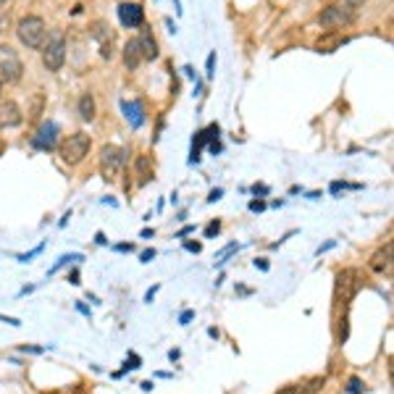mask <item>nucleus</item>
I'll return each instance as SVG.
<instances>
[{"instance_id":"f257e3e1","label":"nucleus","mask_w":394,"mask_h":394,"mask_svg":"<svg viewBox=\"0 0 394 394\" xmlns=\"http://www.w3.org/2000/svg\"><path fill=\"white\" fill-rule=\"evenodd\" d=\"M16 35L21 39V45H26L29 50H39L48 39V26L39 16H24L16 26Z\"/></svg>"},{"instance_id":"f03ea898","label":"nucleus","mask_w":394,"mask_h":394,"mask_svg":"<svg viewBox=\"0 0 394 394\" xmlns=\"http://www.w3.org/2000/svg\"><path fill=\"white\" fill-rule=\"evenodd\" d=\"M90 147H92L90 134H84V131H74V134H68L64 142H61L58 153H61V160H64V163L77 166V163H82V160L87 158Z\"/></svg>"},{"instance_id":"7ed1b4c3","label":"nucleus","mask_w":394,"mask_h":394,"mask_svg":"<svg viewBox=\"0 0 394 394\" xmlns=\"http://www.w3.org/2000/svg\"><path fill=\"white\" fill-rule=\"evenodd\" d=\"M355 21V11L347 8V6H339V3H331L323 11L318 13V26H323L326 32H337V29H344Z\"/></svg>"},{"instance_id":"20e7f679","label":"nucleus","mask_w":394,"mask_h":394,"mask_svg":"<svg viewBox=\"0 0 394 394\" xmlns=\"http://www.w3.org/2000/svg\"><path fill=\"white\" fill-rule=\"evenodd\" d=\"M66 61V39L61 32H53L48 42L42 45V64L48 71H61V66Z\"/></svg>"},{"instance_id":"39448f33","label":"nucleus","mask_w":394,"mask_h":394,"mask_svg":"<svg viewBox=\"0 0 394 394\" xmlns=\"http://www.w3.org/2000/svg\"><path fill=\"white\" fill-rule=\"evenodd\" d=\"M24 74V64L19 58V53L13 50L11 45H0V82H19Z\"/></svg>"},{"instance_id":"423d86ee","label":"nucleus","mask_w":394,"mask_h":394,"mask_svg":"<svg viewBox=\"0 0 394 394\" xmlns=\"http://www.w3.org/2000/svg\"><path fill=\"white\" fill-rule=\"evenodd\" d=\"M126 150L124 147H118V144H105L103 150H100V171L105 173V179H111V176H116L121 166L126 163Z\"/></svg>"},{"instance_id":"0eeeda50","label":"nucleus","mask_w":394,"mask_h":394,"mask_svg":"<svg viewBox=\"0 0 394 394\" xmlns=\"http://www.w3.org/2000/svg\"><path fill=\"white\" fill-rule=\"evenodd\" d=\"M357 289H360V276H357V271H355V268H341L339 274H337V300L350 305V300L357 294Z\"/></svg>"},{"instance_id":"6e6552de","label":"nucleus","mask_w":394,"mask_h":394,"mask_svg":"<svg viewBox=\"0 0 394 394\" xmlns=\"http://www.w3.org/2000/svg\"><path fill=\"white\" fill-rule=\"evenodd\" d=\"M29 142H32V147L42 150V153L55 150V144H58V124H55V121H45L37 129V134H32Z\"/></svg>"},{"instance_id":"1a4fd4ad","label":"nucleus","mask_w":394,"mask_h":394,"mask_svg":"<svg viewBox=\"0 0 394 394\" xmlns=\"http://www.w3.org/2000/svg\"><path fill=\"white\" fill-rule=\"evenodd\" d=\"M90 37L95 39V42H100V55L103 58H111L113 55V29L105 24V21H95V24L90 26Z\"/></svg>"},{"instance_id":"9d476101","label":"nucleus","mask_w":394,"mask_h":394,"mask_svg":"<svg viewBox=\"0 0 394 394\" xmlns=\"http://www.w3.org/2000/svg\"><path fill=\"white\" fill-rule=\"evenodd\" d=\"M116 11H118V21L126 26V29H137V26L144 24V11L140 3H121Z\"/></svg>"},{"instance_id":"9b49d317","label":"nucleus","mask_w":394,"mask_h":394,"mask_svg":"<svg viewBox=\"0 0 394 394\" xmlns=\"http://www.w3.org/2000/svg\"><path fill=\"white\" fill-rule=\"evenodd\" d=\"M24 121V113L16 100H6L0 103V129H11V126H19Z\"/></svg>"},{"instance_id":"f8f14e48","label":"nucleus","mask_w":394,"mask_h":394,"mask_svg":"<svg viewBox=\"0 0 394 394\" xmlns=\"http://www.w3.org/2000/svg\"><path fill=\"white\" fill-rule=\"evenodd\" d=\"M121 111H124V116H126V121L131 124V129H142L144 126V108L140 100H131V103H126V100H121Z\"/></svg>"},{"instance_id":"ddd939ff","label":"nucleus","mask_w":394,"mask_h":394,"mask_svg":"<svg viewBox=\"0 0 394 394\" xmlns=\"http://www.w3.org/2000/svg\"><path fill=\"white\" fill-rule=\"evenodd\" d=\"M370 271H376V274H389L392 271V245H386V247H381V250H376L373 255H370Z\"/></svg>"},{"instance_id":"4468645a","label":"nucleus","mask_w":394,"mask_h":394,"mask_svg":"<svg viewBox=\"0 0 394 394\" xmlns=\"http://www.w3.org/2000/svg\"><path fill=\"white\" fill-rule=\"evenodd\" d=\"M140 53H142V61H156L158 58V42L153 37V32L150 29H142V35H140Z\"/></svg>"},{"instance_id":"2eb2a0df","label":"nucleus","mask_w":394,"mask_h":394,"mask_svg":"<svg viewBox=\"0 0 394 394\" xmlns=\"http://www.w3.org/2000/svg\"><path fill=\"white\" fill-rule=\"evenodd\" d=\"M142 64V53H140V42L137 39H129L126 45H124V66L134 71L137 66Z\"/></svg>"},{"instance_id":"dca6fc26","label":"nucleus","mask_w":394,"mask_h":394,"mask_svg":"<svg viewBox=\"0 0 394 394\" xmlns=\"http://www.w3.org/2000/svg\"><path fill=\"white\" fill-rule=\"evenodd\" d=\"M134 171H137V176H140V184H147L150 179H153V173H156L153 158H150V156H137V160H134Z\"/></svg>"},{"instance_id":"f3484780","label":"nucleus","mask_w":394,"mask_h":394,"mask_svg":"<svg viewBox=\"0 0 394 394\" xmlns=\"http://www.w3.org/2000/svg\"><path fill=\"white\" fill-rule=\"evenodd\" d=\"M344 42H347V39L339 37L337 32H328L326 37H321V39H318V42H315V48H318V50H321V53H331V50H334V48H339V45H344Z\"/></svg>"},{"instance_id":"a211bd4d","label":"nucleus","mask_w":394,"mask_h":394,"mask_svg":"<svg viewBox=\"0 0 394 394\" xmlns=\"http://www.w3.org/2000/svg\"><path fill=\"white\" fill-rule=\"evenodd\" d=\"M77 111H79V116L84 118V121H92V118H95V97H92L90 92H84V95L79 97Z\"/></svg>"},{"instance_id":"6ab92c4d","label":"nucleus","mask_w":394,"mask_h":394,"mask_svg":"<svg viewBox=\"0 0 394 394\" xmlns=\"http://www.w3.org/2000/svg\"><path fill=\"white\" fill-rule=\"evenodd\" d=\"M323 386H326V379L323 376H313V379H308L302 384V389H297V394H318L323 392Z\"/></svg>"},{"instance_id":"aec40b11","label":"nucleus","mask_w":394,"mask_h":394,"mask_svg":"<svg viewBox=\"0 0 394 394\" xmlns=\"http://www.w3.org/2000/svg\"><path fill=\"white\" fill-rule=\"evenodd\" d=\"M344 392L347 394H363L366 392V384H363L360 376H350V379H347V386H344Z\"/></svg>"},{"instance_id":"412c9836","label":"nucleus","mask_w":394,"mask_h":394,"mask_svg":"<svg viewBox=\"0 0 394 394\" xmlns=\"http://www.w3.org/2000/svg\"><path fill=\"white\" fill-rule=\"evenodd\" d=\"M137 368H142V357H140V355H134V353H129V360L124 363V370H121V376H124L126 370H137Z\"/></svg>"},{"instance_id":"4be33fe9","label":"nucleus","mask_w":394,"mask_h":394,"mask_svg":"<svg viewBox=\"0 0 394 394\" xmlns=\"http://www.w3.org/2000/svg\"><path fill=\"white\" fill-rule=\"evenodd\" d=\"M71 261H82V255H64V258H58V263H55V265L50 268V274H55L58 268H64L66 263H71Z\"/></svg>"},{"instance_id":"5701e85b","label":"nucleus","mask_w":394,"mask_h":394,"mask_svg":"<svg viewBox=\"0 0 394 394\" xmlns=\"http://www.w3.org/2000/svg\"><path fill=\"white\" fill-rule=\"evenodd\" d=\"M221 232V221L216 218V221H210L208 226H205V239H213V236Z\"/></svg>"},{"instance_id":"b1692460","label":"nucleus","mask_w":394,"mask_h":394,"mask_svg":"<svg viewBox=\"0 0 394 394\" xmlns=\"http://www.w3.org/2000/svg\"><path fill=\"white\" fill-rule=\"evenodd\" d=\"M347 337H350V321H347V315H344V318H341V328H339V344H344Z\"/></svg>"},{"instance_id":"393cba45","label":"nucleus","mask_w":394,"mask_h":394,"mask_svg":"<svg viewBox=\"0 0 394 394\" xmlns=\"http://www.w3.org/2000/svg\"><path fill=\"white\" fill-rule=\"evenodd\" d=\"M42 250H45V242H42V245H37V247L32 250V252H26V255H19V263H29L32 258H35V255H39Z\"/></svg>"},{"instance_id":"a878e982","label":"nucleus","mask_w":394,"mask_h":394,"mask_svg":"<svg viewBox=\"0 0 394 394\" xmlns=\"http://www.w3.org/2000/svg\"><path fill=\"white\" fill-rule=\"evenodd\" d=\"M153 258H156V250H153V247H147V250H142V252H140V263H150Z\"/></svg>"},{"instance_id":"bb28decb","label":"nucleus","mask_w":394,"mask_h":394,"mask_svg":"<svg viewBox=\"0 0 394 394\" xmlns=\"http://www.w3.org/2000/svg\"><path fill=\"white\" fill-rule=\"evenodd\" d=\"M250 210H252V213H261V210H265V200H250Z\"/></svg>"},{"instance_id":"cd10ccee","label":"nucleus","mask_w":394,"mask_h":394,"mask_svg":"<svg viewBox=\"0 0 394 394\" xmlns=\"http://www.w3.org/2000/svg\"><path fill=\"white\" fill-rule=\"evenodd\" d=\"M213 68H216V53H210L208 64H205V74H208V77H213Z\"/></svg>"},{"instance_id":"c85d7f7f","label":"nucleus","mask_w":394,"mask_h":394,"mask_svg":"<svg viewBox=\"0 0 394 394\" xmlns=\"http://www.w3.org/2000/svg\"><path fill=\"white\" fill-rule=\"evenodd\" d=\"M192 318H195V310H184V313L179 315V323H182V326H187Z\"/></svg>"},{"instance_id":"c756f323","label":"nucleus","mask_w":394,"mask_h":394,"mask_svg":"<svg viewBox=\"0 0 394 394\" xmlns=\"http://www.w3.org/2000/svg\"><path fill=\"white\" fill-rule=\"evenodd\" d=\"M24 353H32V355H39V353H45V347H35V344H24L21 347Z\"/></svg>"},{"instance_id":"7c9ffc66","label":"nucleus","mask_w":394,"mask_h":394,"mask_svg":"<svg viewBox=\"0 0 394 394\" xmlns=\"http://www.w3.org/2000/svg\"><path fill=\"white\" fill-rule=\"evenodd\" d=\"M184 250H189V252H200L203 245H200V242H184Z\"/></svg>"},{"instance_id":"2f4dec72","label":"nucleus","mask_w":394,"mask_h":394,"mask_svg":"<svg viewBox=\"0 0 394 394\" xmlns=\"http://www.w3.org/2000/svg\"><path fill=\"white\" fill-rule=\"evenodd\" d=\"M158 289H160V287H158V284H156V287L147 289V292H144V302H153V297H156V294H158Z\"/></svg>"},{"instance_id":"473e14b6","label":"nucleus","mask_w":394,"mask_h":394,"mask_svg":"<svg viewBox=\"0 0 394 394\" xmlns=\"http://www.w3.org/2000/svg\"><path fill=\"white\" fill-rule=\"evenodd\" d=\"M252 192H255V195H268L271 189H268L265 184H255V187H252Z\"/></svg>"},{"instance_id":"72a5a7b5","label":"nucleus","mask_w":394,"mask_h":394,"mask_svg":"<svg viewBox=\"0 0 394 394\" xmlns=\"http://www.w3.org/2000/svg\"><path fill=\"white\" fill-rule=\"evenodd\" d=\"M116 252H131V250H134V245H131V242H124V245H116Z\"/></svg>"},{"instance_id":"f704fd0d","label":"nucleus","mask_w":394,"mask_h":394,"mask_svg":"<svg viewBox=\"0 0 394 394\" xmlns=\"http://www.w3.org/2000/svg\"><path fill=\"white\" fill-rule=\"evenodd\" d=\"M0 321H6L8 326H21V321H19V318H8V315H0Z\"/></svg>"},{"instance_id":"c9c22d12","label":"nucleus","mask_w":394,"mask_h":394,"mask_svg":"<svg viewBox=\"0 0 394 394\" xmlns=\"http://www.w3.org/2000/svg\"><path fill=\"white\" fill-rule=\"evenodd\" d=\"M363 3H366V0H344V6H347V8H360V6H363Z\"/></svg>"},{"instance_id":"e433bc0d","label":"nucleus","mask_w":394,"mask_h":394,"mask_svg":"<svg viewBox=\"0 0 394 394\" xmlns=\"http://www.w3.org/2000/svg\"><path fill=\"white\" fill-rule=\"evenodd\" d=\"M221 197H223V189H213L208 197V203H216V200H221Z\"/></svg>"},{"instance_id":"4c0bfd02","label":"nucleus","mask_w":394,"mask_h":394,"mask_svg":"<svg viewBox=\"0 0 394 394\" xmlns=\"http://www.w3.org/2000/svg\"><path fill=\"white\" fill-rule=\"evenodd\" d=\"M195 232V226H184V229H179V234H176V239H182V236L192 234Z\"/></svg>"},{"instance_id":"58836bf2","label":"nucleus","mask_w":394,"mask_h":394,"mask_svg":"<svg viewBox=\"0 0 394 394\" xmlns=\"http://www.w3.org/2000/svg\"><path fill=\"white\" fill-rule=\"evenodd\" d=\"M276 394H297V386H292V384H289V386H281Z\"/></svg>"},{"instance_id":"ea45409f","label":"nucleus","mask_w":394,"mask_h":394,"mask_svg":"<svg viewBox=\"0 0 394 394\" xmlns=\"http://www.w3.org/2000/svg\"><path fill=\"white\" fill-rule=\"evenodd\" d=\"M255 268H261V271H268V261H265V258H258V261H255Z\"/></svg>"},{"instance_id":"a19ab883","label":"nucleus","mask_w":394,"mask_h":394,"mask_svg":"<svg viewBox=\"0 0 394 394\" xmlns=\"http://www.w3.org/2000/svg\"><path fill=\"white\" fill-rule=\"evenodd\" d=\"M334 245H337V242H334V239H328L326 245H321V247H318V255H321V252H326V250H331Z\"/></svg>"},{"instance_id":"79ce46f5","label":"nucleus","mask_w":394,"mask_h":394,"mask_svg":"<svg viewBox=\"0 0 394 394\" xmlns=\"http://www.w3.org/2000/svg\"><path fill=\"white\" fill-rule=\"evenodd\" d=\"M210 153H213V156H216V153H221V142H218V140H216V142H210Z\"/></svg>"},{"instance_id":"37998d69","label":"nucleus","mask_w":394,"mask_h":394,"mask_svg":"<svg viewBox=\"0 0 394 394\" xmlns=\"http://www.w3.org/2000/svg\"><path fill=\"white\" fill-rule=\"evenodd\" d=\"M140 386H142V392H153V386H156V384H153V381H142Z\"/></svg>"},{"instance_id":"c03bdc74","label":"nucleus","mask_w":394,"mask_h":394,"mask_svg":"<svg viewBox=\"0 0 394 394\" xmlns=\"http://www.w3.org/2000/svg\"><path fill=\"white\" fill-rule=\"evenodd\" d=\"M208 337H210V339H218L221 334H218V328H216V326H210V328H208Z\"/></svg>"},{"instance_id":"a18cd8bd","label":"nucleus","mask_w":394,"mask_h":394,"mask_svg":"<svg viewBox=\"0 0 394 394\" xmlns=\"http://www.w3.org/2000/svg\"><path fill=\"white\" fill-rule=\"evenodd\" d=\"M6 26H8V13H6V16H0V32H6Z\"/></svg>"},{"instance_id":"49530a36","label":"nucleus","mask_w":394,"mask_h":394,"mask_svg":"<svg viewBox=\"0 0 394 394\" xmlns=\"http://www.w3.org/2000/svg\"><path fill=\"white\" fill-rule=\"evenodd\" d=\"M95 242H97V245H105L108 239H105V234H103V232H97V234H95Z\"/></svg>"},{"instance_id":"de8ad7c7","label":"nucleus","mask_w":394,"mask_h":394,"mask_svg":"<svg viewBox=\"0 0 394 394\" xmlns=\"http://www.w3.org/2000/svg\"><path fill=\"white\" fill-rule=\"evenodd\" d=\"M68 281H71V284L77 287V284H79V271H71V276H68Z\"/></svg>"},{"instance_id":"09e8293b","label":"nucleus","mask_w":394,"mask_h":394,"mask_svg":"<svg viewBox=\"0 0 394 394\" xmlns=\"http://www.w3.org/2000/svg\"><path fill=\"white\" fill-rule=\"evenodd\" d=\"M140 236H144V239H150V236H156V232H153V229H142V232H140Z\"/></svg>"},{"instance_id":"8fccbe9b","label":"nucleus","mask_w":394,"mask_h":394,"mask_svg":"<svg viewBox=\"0 0 394 394\" xmlns=\"http://www.w3.org/2000/svg\"><path fill=\"white\" fill-rule=\"evenodd\" d=\"M77 310L82 315H87V318H90V310H87V308H84V305H82V302H77Z\"/></svg>"},{"instance_id":"3c124183","label":"nucleus","mask_w":394,"mask_h":394,"mask_svg":"<svg viewBox=\"0 0 394 394\" xmlns=\"http://www.w3.org/2000/svg\"><path fill=\"white\" fill-rule=\"evenodd\" d=\"M179 355H182L179 350H171V353H169V360H171V363H173V360H179Z\"/></svg>"},{"instance_id":"603ef678","label":"nucleus","mask_w":394,"mask_h":394,"mask_svg":"<svg viewBox=\"0 0 394 394\" xmlns=\"http://www.w3.org/2000/svg\"><path fill=\"white\" fill-rule=\"evenodd\" d=\"M6 3H8V0H0V8H6Z\"/></svg>"},{"instance_id":"864d4df0","label":"nucleus","mask_w":394,"mask_h":394,"mask_svg":"<svg viewBox=\"0 0 394 394\" xmlns=\"http://www.w3.org/2000/svg\"><path fill=\"white\" fill-rule=\"evenodd\" d=\"M0 92H3V82H0Z\"/></svg>"}]
</instances>
